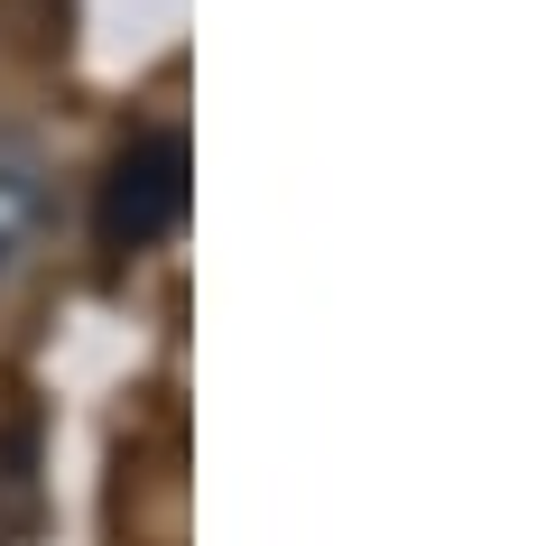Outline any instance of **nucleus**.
Masks as SVG:
<instances>
[{
    "mask_svg": "<svg viewBox=\"0 0 556 546\" xmlns=\"http://www.w3.org/2000/svg\"><path fill=\"white\" fill-rule=\"evenodd\" d=\"M177 223H186V130H139L102 176L93 232H102V251L130 259V251H159Z\"/></svg>",
    "mask_w": 556,
    "mask_h": 546,
    "instance_id": "f257e3e1",
    "label": "nucleus"
},
{
    "mask_svg": "<svg viewBox=\"0 0 556 546\" xmlns=\"http://www.w3.org/2000/svg\"><path fill=\"white\" fill-rule=\"evenodd\" d=\"M38 223H47V167L28 139L0 130V278H20V259L38 251Z\"/></svg>",
    "mask_w": 556,
    "mask_h": 546,
    "instance_id": "f03ea898",
    "label": "nucleus"
}]
</instances>
